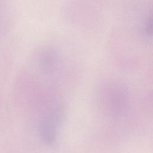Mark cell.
Here are the masks:
<instances>
[{
	"label": "cell",
	"mask_w": 153,
	"mask_h": 153,
	"mask_svg": "<svg viewBox=\"0 0 153 153\" xmlns=\"http://www.w3.org/2000/svg\"><path fill=\"white\" fill-rule=\"evenodd\" d=\"M63 113V106L59 104L42 117L39 122V133L45 143L52 144L56 140Z\"/></svg>",
	"instance_id": "obj_1"
},
{
	"label": "cell",
	"mask_w": 153,
	"mask_h": 153,
	"mask_svg": "<svg viewBox=\"0 0 153 153\" xmlns=\"http://www.w3.org/2000/svg\"><path fill=\"white\" fill-rule=\"evenodd\" d=\"M102 102L108 112L113 115L123 114L128 106L127 95L124 90L116 85H110L103 90Z\"/></svg>",
	"instance_id": "obj_2"
},
{
	"label": "cell",
	"mask_w": 153,
	"mask_h": 153,
	"mask_svg": "<svg viewBox=\"0 0 153 153\" xmlns=\"http://www.w3.org/2000/svg\"><path fill=\"white\" fill-rule=\"evenodd\" d=\"M58 56L51 49L45 50L41 56V68L47 74L53 73L58 66Z\"/></svg>",
	"instance_id": "obj_3"
},
{
	"label": "cell",
	"mask_w": 153,
	"mask_h": 153,
	"mask_svg": "<svg viewBox=\"0 0 153 153\" xmlns=\"http://www.w3.org/2000/svg\"><path fill=\"white\" fill-rule=\"evenodd\" d=\"M145 32L148 36L152 35V14L151 13L148 16L145 23Z\"/></svg>",
	"instance_id": "obj_4"
}]
</instances>
